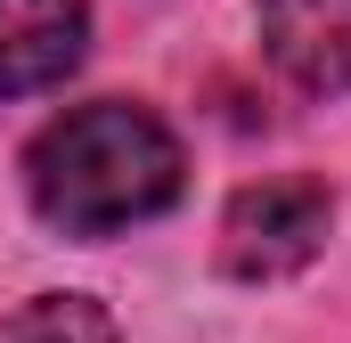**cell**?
I'll list each match as a JSON object with an SVG mask.
<instances>
[{
  "label": "cell",
  "instance_id": "1",
  "mask_svg": "<svg viewBox=\"0 0 351 343\" xmlns=\"http://www.w3.org/2000/svg\"><path fill=\"white\" fill-rule=\"evenodd\" d=\"M180 180H188V156H180L172 123L131 98H90L25 147L33 213L66 237H114L131 221L172 213Z\"/></svg>",
  "mask_w": 351,
  "mask_h": 343
},
{
  "label": "cell",
  "instance_id": "2",
  "mask_svg": "<svg viewBox=\"0 0 351 343\" xmlns=\"http://www.w3.org/2000/svg\"><path fill=\"white\" fill-rule=\"evenodd\" d=\"M327 229H335L327 180H254V188H237L229 213H221V270L245 278V286L294 278V270L319 261Z\"/></svg>",
  "mask_w": 351,
  "mask_h": 343
},
{
  "label": "cell",
  "instance_id": "3",
  "mask_svg": "<svg viewBox=\"0 0 351 343\" xmlns=\"http://www.w3.org/2000/svg\"><path fill=\"white\" fill-rule=\"evenodd\" d=\"M262 49L311 98L351 90V0H262Z\"/></svg>",
  "mask_w": 351,
  "mask_h": 343
},
{
  "label": "cell",
  "instance_id": "4",
  "mask_svg": "<svg viewBox=\"0 0 351 343\" xmlns=\"http://www.w3.org/2000/svg\"><path fill=\"white\" fill-rule=\"evenodd\" d=\"M90 0H0V98L49 90L82 66Z\"/></svg>",
  "mask_w": 351,
  "mask_h": 343
},
{
  "label": "cell",
  "instance_id": "5",
  "mask_svg": "<svg viewBox=\"0 0 351 343\" xmlns=\"http://www.w3.org/2000/svg\"><path fill=\"white\" fill-rule=\"evenodd\" d=\"M0 343H114V319L98 294H33L0 319Z\"/></svg>",
  "mask_w": 351,
  "mask_h": 343
}]
</instances>
